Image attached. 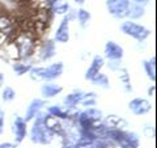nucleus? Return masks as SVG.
I'll return each mask as SVG.
<instances>
[{
	"mask_svg": "<svg viewBox=\"0 0 157 148\" xmlns=\"http://www.w3.org/2000/svg\"><path fill=\"white\" fill-rule=\"evenodd\" d=\"M63 63L56 62L52 63L48 67H32L29 71V75L33 80H45V81H52L58 79L63 73Z\"/></svg>",
	"mask_w": 157,
	"mask_h": 148,
	"instance_id": "nucleus-1",
	"label": "nucleus"
},
{
	"mask_svg": "<svg viewBox=\"0 0 157 148\" xmlns=\"http://www.w3.org/2000/svg\"><path fill=\"white\" fill-rule=\"evenodd\" d=\"M45 114H39L34 118V123L33 127L30 130V138L33 143H37V144H48L51 143L54 134L45 126Z\"/></svg>",
	"mask_w": 157,
	"mask_h": 148,
	"instance_id": "nucleus-2",
	"label": "nucleus"
},
{
	"mask_svg": "<svg viewBox=\"0 0 157 148\" xmlns=\"http://www.w3.org/2000/svg\"><path fill=\"white\" fill-rule=\"evenodd\" d=\"M12 41L18 50L20 59L30 58L34 54V50H36V39H34V36L32 33L20 32L14 36Z\"/></svg>",
	"mask_w": 157,
	"mask_h": 148,
	"instance_id": "nucleus-3",
	"label": "nucleus"
},
{
	"mask_svg": "<svg viewBox=\"0 0 157 148\" xmlns=\"http://www.w3.org/2000/svg\"><path fill=\"white\" fill-rule=\"evenodd\" d=\"M121 30H122V33H124L126 36L134 38V39H136V41H139V42L145 41V39L149 37V34H151L149 29H147L145 26L140 25V24H136L134 21H131V20L122 22Z\"/></svg>",
	"mask_w": 157,
	"mask_h": 148,
	"instance_id": "nucleus-4",
	"label": "nucleus"
},
{
	"mask_svg": "<svg viewBox=\"0 0 157 148\" xmlns=\"http://www.w3.org/2000/svg\"><path fill=\"white\" fill-rule=\"evenodd\" d=\"M131 2L130 0H106V8L109 13L115 18L126 17Z\"/></svg>",
	"mask_w": 157,
	"mask_h": 148,
	"instance_id": "nucleus-5",
	"label": "nucleus"
},
{
	"mask_svg": "<svg viewBox=\"0 0 157 148\" xmlns=\"http://www.w3.org/2000/svg\"><path fill=\"white\" fill-rule=\"evenodd\" d=\"M128 107L132 114L135 115H144L147 113H149L152 109L151 102L147 98H141V97H136L134 100H131L128 103Z\"/></svg>",
	"mask_w": 157,
	"mask_h": 148,
	"instance_id": "nucleus-6",
	"label": "nucleus"
},
{
	"mask_svg": "<svg viewBox=\"0 0 157 148\" xmlns=\"http://www.w3.org/2000/svg\"><path fill=\"white\" fill-rule=\"evenodd\" d=\"M12 131L14 134V140H16V143H21L26 138V134H28V122L24 119L22 117L16 115L13 119Z\"/></svg>",
	"mask_w": 157,
	"mask_h": 148,
	"instance_id": "nucleus-7",
	"label": "nucleus"
},
{
	"mask_svg": "<svg viewBox=\"0 0 157 148\" xmlns=\"http://www.w3.org/2000/svg\"><path fill=\"white\" fill-rule=\"evenodd\" d=\"M72 20V16H66L60 21L59 26L55 32V41L59 43H67L70 41V21Z\"/></svg>",
	"mask_w": 157,
	"mask_h": 148,
	"instance_id": "nucleus-8",
	"label": "nucleus"
},
{
	"mask_svg": "<svg viewBox=\"0 0 157 148\" xmlns=\"http://www.w3.org/2000/svg\"><path fill=\"white\" fill-rule=\"evenodd\" d=\"M123 49H122L117 42L114 41H109L105 45V56L109 60H121L123 58Z\"/></svg>",
	"mask_w": 157,
	"mask_h": 148,
	"instance_id": "nucleus-9",
	"label": "nucleus"
},
{
	"mask_svg": "<svg viewBox=\"0 0 157 148\" xmlns=\"http://www.w3.org/2000/svg\"><path fill=\"white\" fill-rule=\"evenodd\" d=\"M45 106V101L41 100V98H34V100L29 103V106L26 107V111H25V119L26 122L29 121H33L39 113H41L42 107Z\"/></svg>",
	"mask_w": 157,
	"mask_h": 148,
	"instance_id": "nucleus-10",
	"label": "nucleus"
},
{
	"mask_svg": "<svg viewBox=\"0 0 157 148\" xmlns=\"http://www.w3.org/2000/svg\"><path fill=\"white\" fill-rule=\"evenodd\" d=\"M43 122H45V126L47 127L48 130H50L54 135H64V127H63L60 119H58V118L52 117L50 114H45V119H43Z\"/></svg>",
	"mask_w": 157,
	"mask_h": 148,
	"instance_id": "nucleus-11",
	"label": "nucleus"
},
{
	"mask_svg": "<svg viewBox=\"0 0 157 148\" xmlns=\"http://www.w3.org/2000/svg\"><path fill=\"white\" fill-rule=\"evenodd\" d=\"M104 64H105V59L102 58L101 55H96L94 58H93L89 68H88L86 72H85V79L86 80H92L96 75H98L100 71H101V68L104 67Z\"/></svg>",
	"mask_w": 157,
	"mask_h": 148,
	"instance_id": "nucleus-12",
	"label": "nucleus"
},
{
	"mask_svg": "<svg viewBox=\"0 0 157 148\" xmlns=\"http://www.w3.org/2000/svg\"><path fill=\"white\" fill-rule=\"evenodd\" d=\"M55 54H56V47H55V42L52 39H47L39 49V58L42 60H48V59L55 56Z\"/></svg>",
	"mask_w": 157,
	"mask_h": 148,
	"instance_id": "nucleus-13",
	"label": "nucleus"
},
{
	"mask_svg": "<svg viewBox=\"0 0 157 148\" xmlns=\"http://www.w3.org/2000/svg\"><path fill=\"white\" fill-rule=\"evenodd\" d=\"M62 91H63V87H62V85H58V84L50 83V81L45 83V84H43V85L41 87V93H42V96L46 97V98H52V97H55V96L59 95V93H62Z\"/></svg>",
	"mask_w": 157,
	"mask_h": 148,
	"instance_id": "nucleus-14",
	"label": "nucleus"
},
{
	"mask_svg": "<svg viewBox=\"0 0 157 148\" xmlns=\"http://www.w3.org/2000/svg\"><path fill=\"white\" fill-rule=\"evenodd\" d=\"M84 95L85 93L82 91H75L70 93L68 96H66L64 98V105L66 107H76V105H78V103H81L82 98H84Z\"/></svg>",
	"mask_w": 157,
	"mask_h": 148,
	"instance_id": "nucleus-15",
	"label": "nucleus"
},
{
	"mask_svg": "<svg viewBox=\"0 0 157 148\" xmlns=\"http://www.w3.org/2000/svg\"><path fill=\"white\" fill-rule=\"evenodd\" d=\"M81 114L85 119H88L90 123H93V125H98V123H101V121H102V111L96 109V107H88Z\"/></svg>",
	"mask_w": 157,
	"mask_h": 148,
	"instance_id": "nucleus-16",
	"label": "nucleus"
},
{
	"mask_svg": "<svg viewBox=\"0 0 157 148\" xmlns=\"http://www.w3.org/2000/svg\"><path fill=\"white\" fill-rule=\"evenodd\" d=\"M104 125L107 127V129H119V130H123L124 127H127V122L124 119H122L121 117H118V115H109L105 119Z\"/></svg>",
	"mask_w": 157,
	"mask_h": 148,
	"instance_id": "nucleus-17",
	"label": "nucleus"
},
{
	"mask_svg": "<svg viewBox=\"0 0 157 148\" xmlns=\"http://www.w3.org/2000/svg\"><path fill=\"white\" fill-rule=\"evenodd\" d=\"M144 13H145L144 6H141V4H137V3H131L130 7H128V11H127L126 17L131 18V21H132V20H137V18L143 17Z\"/></svg>",
	"mask_w": 157,
	"mask_h": 148,
	"instance_id": "nucleus-18",
	"label": "nucleus"
},
{
	"mask_svg": "<svg viewBox=\"0 0 157 148\" xmlns=\"http://www.w3.org/2000/svg\"><path fill=\"white\" fill-rule=\"evenodd\" d=\"M50 9L56 14H66L70 11V6L66 0H51Z\"/></svg>",
	"mask_w": 157,
	"mask_h": 148,
	"instance_id": "nucleus-19",
	"label": "nucleus"
},
{
	"mask_svg": "<svg viewBox=\"0 0 157 148\" xmlns=\"http://www.w3.org/2000/svg\"><path fill=\"white\" fill-rule=\"evenodd\" d=\"M0 32L16 36V34H13L14 33V26H13L12 18L9 16H6V14H2V16H0Z\"/></svg>",
	"mask_w": 157,
	"mask_h": 148,
	"instance_id": "nucleus-20",
	"label": "nucleus"
},
{
	"mask_svg": "<svg viewBox=\"0 0 157 148\" xmlns=\"http://www.w3.org/2000/svg\"><path fill=\"white\" fill-rule=\"evenodd\" d=\"M47 114H50L52 117L58 118V119H68V109H63L62 106L52 105L47 109Z\"/></svg>",
	"mask_w": 157,
	"mask_h": 148,
	"instance_id": "nucleus-21",
	"label": "nucleus"
},
{
	"mask_svg": "<svg viewBox=\"0 0 157 148\" xmlns=\"http://www.w3.org/2000/svg\"><path fill=\"white\" fill-rule=\"evenodd\" d=\"M143 68L147 73V76H148L152 81L156 80V58L153 56L149 60H144L143 62Z\"/></svg>",
	"mask_w": 157,
	"mask_h": 148,
	"instance_id": "nucleus-22",
	"label": "nucleus"
},
{
	"mask_svg": "<svg viewBox=\"0 0 157 148\" xmlns=\"http://www.w3.org/2000/svg\"><path fill=\"white\" fill-rule=\"evenodd\" d=\"M119 80L121 83L123 84V87H124V89L127 92H131L132 91V87H131V80H130V75H128V72H127L126 68H119Z\"/></svg>",
	"mask_w": 157,
	"mask_h": 148,
	"instance_id": "nucleus-23",
	"label": "nucleus"
},
{
	"mask_svg": "<svg viewBox=\"0 0 157 148\" xmlns=\"http://www.w3.org/2000/svg\"><path fill=\"white\" fill-rule=\"evenodd\" d=\"M32 67H33L32 64H26V63H21V62H14V64L12 66V70L17 76H21V75H25L26 72L30 71Z\"/></svg>",
	"mask_w": 157,
	"mask_h": 148,
	"instance_id": "nucleus-24",
	"label": "nucleus"
},
{
	"mask_svg": "<svg viewBox=\"0 0 157 148\" xmlns=\"http://www.w3.org/2000/svg\"><path fill=\"white\" fill-rule=\"evenodd\" d=\"M93 84H94V85H98V87H101V88H109V79H107V76L106 75H104V73H98V75H96L92 79L90 80Z\"/></svg>",
	"mask_w": 157,
	"mask_h": 148,
	"instance_id": "nucleus-25",
	"label": "nucleus"
},
{
	"mask_svg": "<svg viewBox=\"0 0 157 148\" xmlns=\"http://www.w3.org/2000/svg\"><path fill=\"white\" fill-rule=\"evenodd\" d=\"M97 102V96L94 92H89V93H85L84 95V98L81 101V105H84L86 107H93L96 105Z\"/></svg>",
	"mask_w": 157,
	"mask_h": 148,
	"instance_id": "nucleus-26",
	"label": "nucleus"
},
{
	"mask_svg": "<svg viewBox=\"0 0 157 148\" xmlns=\"http://www.w3.org/2000/svg\"><path fill=\"white\" fill-rule=\"evenodd\" d=\"M90 13L86 11V9H78L77 11V20L80 22L81 26H85L88 22L90 21Z\"/></svg>",
	"mask_w": 157,
	"mask_h": 148,
	"instance_id": "nucleus-27",
	"label": "nucleus"
},
{
	"mask_svg": "<svg viewBox=\"0 0 157 148\" xmlns=\"http://www.w3.org/2000/svg\"><path fill=\"white\" fill-rule=\"evenodd\" d=\"M2 98H3V101H6V102H11V101H13L14 98H16V92H14L13 88L6 87V88L3 89Z\"/></svg>",
	"mask_w": 157,
	"mask_h": 148,
	"instance_id": "nucleus-28",
	"label": "nucleus"
},
{
	"mask_svg": "<svg viewBox=\"0 0 157 148\" xmlns=\"http://www.w3.org/2000/svg\"><path fill=\"white\" fill-rule=\"evenodd\" d=\"M75 148H96V142H90V140H78Z\"/></svg>",
	"mask_w": 157,
	"mask_h": 148,
	"instance_id": "nucleus-29",
	"label": "nucleus"
},
{
	"mask_svg": "<svg viewBox=\"0 0 157 148\" xmlns=\"http://www.w3.org/2000/svg\"><path fill=\"white\" fill-rule=\"evenodd\" d=\"M4 123H6V113L3 109H0V134L4 132Z\"/></svg>",
	"mask_w": 157,
	"mask_h": 148,
	"instance_id": "nucleus-30",
	"label": "nucleus"
},
{
	"mask_svg": "<svg viewBox=\"0 0 157 148\" xmlns=\"http://www.w3.org/2000/svg\"><path fill=\"white\" fill-rule=\"evenodd\" d=\"M0 148H16V144L6 142V143H2V144H0Z\"/></svg>",
	"mask_w": 157,
	"mask_h": 148,
	"instance_id": "nucleus-31",
	"label": "nucleus"
},
{
	"mask_svg": "<svg viewBox=\"0 0 157 148\" xmlns=\"http://www.w3.org/2000/svg\"><path fill=\"white\" fill-rule=\"evenodd\" d=\"M149 0H134V3H137V4H141V6H144V4H147Z\"/></svg>",
	"mask_w": 157,
	"mask_h": 148,
	"instance_id": "nucleus-32",
	"label": "nucleus"
},
{
	"mask_svg": "<svg viewBox=\"0 0 157 148\" xmlns=\"http://www.w3.org/2000/svg\"><path fill=\"white\" fill-rule=\"evenodd\" d=\"M3 85H4V75L0 72V89L3 88Z\"/></svg>",
	"mask_w": 157,
	"mask_h": 148,
	"instance_id": "nucleus-33",
	"label": "nucleus"
},
{
	"mask_svg": "<svg viewBox=\"0 0 157 148\" xmlns=\"http://www.w3.org/2000/svg\"><path fill=\"white\" fill-rule=\"evenodd\" d=\"M148 95H149V96H153V95H155V85H152L149 89H148Z\"/></svg>",
	"mask_w": 157,
	"mask_h": 148,
	"instance_id": "nucleus-34",
	"label": "nucleus"
},
{
	"mask_svg": "<svg viewBox=\"0 0 157 148\" xmlns=\"http://www.w3.org/2000/svg\"><path fill=\"white\" fill-rule=\"evenodd\" d=\"M73 2H75L76 4H80V6H81V4L85 3V0H73Z\"/></svg>",
	"mask_w": 157,
	"mask_h": 148,
	"instance_id": "nucleus-35",
	"label": "nucleus"
}]
</instances>
